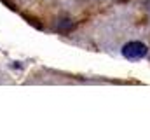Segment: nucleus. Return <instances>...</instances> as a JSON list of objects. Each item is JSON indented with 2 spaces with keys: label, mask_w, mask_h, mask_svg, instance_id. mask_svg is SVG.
Returning <instances> with one entry per match:
<instances>
[{
  "label": "nucleus",
  "mask_w": 150,
  "mask_h": 140,
  "mask_svg": "<svg viewBox=\"0 0 150 140\" xmlns=\"http://www.w3.org/2000/svg\"><path fill=\"white\" fill-rule=\"evenodd\" d=\"M149 53V47L140 42V40H131V42H126L122 46V56H126L127 60H140V58H145Z\"/></svg>",
  "instance_id": "obj_1"
}]
</instances>
